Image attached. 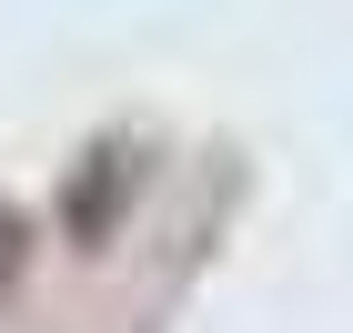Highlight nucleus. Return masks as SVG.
Returning a JSON list of instances; mask_svg holds the SVG:
<instances>
[{
	"label": "nucleus",
	"mask_w": 353,
	"mask_h": 333,
	"mask_svg": "<svg viewBox=\"0 0 353 333\" xmlns=\"http://www.w3.org/2000/svg\"><path fill=\"white\" fill-rule=\"evenodd\" d=\"M141 172H152V152H141V141H91L81 172H71V192H61V232H71L81 252H101L111 232H121V212H132Z\"/></svg>",
	"instance_id": "obj_1"
},
{
	"label": "nucleus",
	"mask_w": 353,
	"mask_h": 333,
	"mask_svg": "<svg viewBox=\"0 0 353 333\" xmlns=\"http://www.w3.org/2000/svg\"><path fill=\"white\" fill-rule=\"evenodd\" d=\"M21 263H30V222L0 212V283H21Z\"/></svg>",
	"instance_id": "obj_2"
}]
</instances>
